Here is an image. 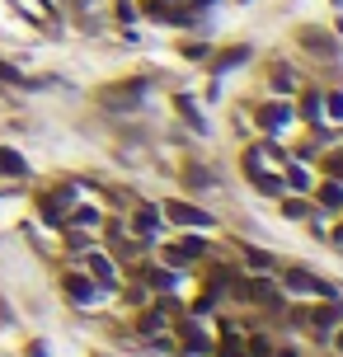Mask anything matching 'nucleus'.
Returning a JSON list of instances; mask_svg holds the SVG:
<instances>
[{
	"instance_id": "nucleus-1",
	"label": "nucleus",
	"mask_w": 343,
	"mask_h": 357,
	"mask_svg": "<svg viewBox=\"0 0 343 357\" xmlns=\"http://www.w3.org/2000/svg\"><path fill=\"white\" fill-rule=\"evenodd\" d=\"M71 197H75V188H52V193H43V197H38V212H43V221L61 226V221H66V212H71Z\"/></svg>"
},
{
	"instance_id": "nucleus-2",
	"label": "nucleus",
	"mask_w": 343,
	"mask_h": 357,
	"mask_svg": "<svg viewBox=\"0 0 343 357\" xmlns=\"http://www.w3.org/2000/svg\"><path fill=\"white\" fill-rule=\"evenodd\" d=\"M165 216H169V221H179V226H198V231H207V226H212V216L202 212V207H188V202H169V207H165Z\"/></svg>"
},
{
	"instance_id": "nucleus-3",
	"label": "nucleus",
	"mask_w": 343,
	"mask_h": 357,
	"mask_svg": "<svg viewBox=\"0 0 343 357\" xmlns=\"http://www.w3.org/2000/svg\"><path fill=\"white\" fill-rule=\"evenodd\" d=\"M287 287H296V291H315V296H325V301L334 296V287H325L315 273H301V268H296V273H287Z\"/></svg>"
},
{
	"instance_id": "nucleus-4",
	"label": "nucleus",
	"mask_w": 343,
	"mask_h": 357,
	"mask_svg": "<svg viewBox=\"0 0 343 357\" xmlns=\"http://www.w3.org/2000/svg\"><path fill=\"white\" fill-rule=\"evenodd\" d=\"M339 320H343V305L329 296V305H320V310H315V329H334Z\"/></svg>"
},
{
	"instance_id": "nucleus-5",
	"label": "nucleus",
	"mask_w": 343,
	"mask_h": 357,
	"mask_svg": "<svg viewBox=\"0 0 343 357\" xmlns=\"http://www.w3.org/2000/svg\"><path fill=\"white\" fill-rule=\"evenodd\" d=\"M66 291H71V301H94V287L80 273H66Z\"/></svg>"
},
{
	"instance_id": "nucleus-6",
	"label": "nucleus",
	"mask_w": 343,
	"mask_h": 357,
	"mask_svg": "<svg viewBox=\"0 0 343 357\" xmlns=\"http://www.w3.org/2000/svg\"><path fill=\"white\" fill-rule=\"evenodd\" d=\"M282 123H291V108L287 104H268V108H264V127H268V132H277Z\"/></svg>"
},
{
	"instance_id": "nucleus-7",
	"label": "nucleus",
	"mask_w": 343,
	"mask_h": 357,
	"mask_svg": "<svg viewBox=\"0 0 343 357\" xmlns=\"http://www.w3.org/2000/svg\"><path fill=\"white\" fill-rule=\"evenodd\" d=\"M0 174H15V178H24V174H29L24 155H15V151H0Z\"/></svg>"
},
{
	"instance_id": "nucleus-8",
	"label": "nucleus",
	"mask_w": 343,
	"mask_h": 357,
	"mask_svg": "<svg viewBox=\"0 0 343 357\" xmlns=\"http://www.w3.org/2000/svg\"><path fill=\"white\" fill-rule=\"evenodd\" d=\"M320 202H325V207H334V212H339V207H343V178H329L325 188H320Z\"/></svg>"
},
{
	"instance_id": "nucleus-9",
	"label": "nucleus",
	"mask_w": 343,
	"mask_h": 357,
	"mask_svg": "<svg viewBox=\"0 0 343 357\" xmlns=\"http://www.w3.org/2000/svg\"><path fill=\"white\" fill-rule=\"evenodd\" d=\"M24 10H29V19H38V24H52V5L47 0H19Z\"/></svg>"
},
{
	"instance_id": "nucleus-10",
	"label": "nucleus",
	"mask_w": 343,
	"mask_h": 357,
	"mask_svg": "<svg viewBox=\"0 0 343 357\" xmlns=\"http://www.w3.org/2000/svg\"><path fill=\"white\" fill-rule=\"evenodd\" d=\"M320 104H325V99H320V89H306V99H301V118L315 123V118H320Z\"/></svg>"
},
{
	"instance_id": "nucleus-11",
	"label": "nucleus",
	"mask_w": 343,
	"mask_h": 357,
	"mask_svg": "<svg viewBox=\"0 0 343 357\" xmlns=\"http://www.w3.org/2000/svg\"><path fill=\"white\" fill-rule=\"evenodd\" d=\"M85 264L94 268V278H99V282H104V287H113V268H109V259H104V254H90Z\"/></svg>"
},
{
	"instance_id": "nucleus-12",
	"label": "nucleus",
	"mask_w": 343,
	"mask_h": 357,
	"mask_svg": "<svg viewBox=\"0 0 343 357\" xmlns=\"http://www.w3.org/2000/svg\"><path fill=\"white\" fill-rule=\"evenodd\" d=\"M155 221H160V216H155V207H142V212H137V231L151 235V231H155Z\"/></svg>"
},
{
	"instance_id": "nucleus-13",
	"label": "nucleus",
	"mask_w": 343,
	"mask_h": 357,
	"mask_svg": "<svg viewBox=\"0 0 343 357\" xmlns=\"http://www.w3.org/2000/svg\"><path fill=\"white\" fill-rule=\"evenodd\" d=\"M146 282H151V287H165V291H169V287H174V273H165V268H151V273H146Z\"/></svg>"
},
{
	"instance_id": "nucleus-14",
	"label": "nucleus",
	"mask_w": 343,
	"mask_h": 357,
	"mask_svg": "<svg viewBox=\"0 0 343 357\" xmlns=\"http://www.w3.org/2000/svg\"><path fill=\"white\" fill-rule=\"evenodd\" d=\"M160 324H165V315H160V305H155V310H146V315H142V334H155Z\"/></svg>"
},
{
	"instance_id": "nucleus-15",
	"label": "nucleus",
	"mask_w": 343,
	"mask_h": 357,
	"mask_svg": "<svg viewBox=\"0 0 343 357\" xmlns=\"http://www.w3.org/2000/svg\"><path fill=\"white\" fill-rule=\"evenodd\" d=\"M245 56H250V47H231V52H226V56L217 61V71H226V66H240Z\"/></svg>"
},
{
	"instance_id": "nucleus-16",
	"label": "nucleus",
	"mask_w": 343,
	"mask_h": 357,
	"mask_svg": "<svg viewBox=\"0 0 343 357\" xmlns=\"http://www.w3.org/2000/svg\"><path fill=\"white\" fill-rule=\"evenodd\" d=\"M287 178H291V188H310V178H306V169H301V165H291Z\"/></svg>"
},
{
	"instance_id": "nucleus-17",
	"label": "nucleus",
	"mask_w": 343,
	"mask_h": 357,
	"mask_svg": "<svg viewBox=\"0 0 343 357\" xmlns=\"http://www.w3.org/2000/svg\"><path fill=\"white\" fill-rule=\"evenodd\" d=\"M325 169H329V178H343V151H339V155H329Z\"/></svg>"
},
{
	"instance_id": "nucleus-18",
	"label": "nucleus",
	"mask_w": 343,
	"mask_h": 357,
	"mask_svg": "<svg viewBox=\"0 0 343 357\" xmlns=\"http://www.w3.org/2000/svg\"><path fill=\"white\" fill-rule=\"evenodd\" d=\"M282 212H287V216H306V202H301V197H287V207H282Z\"/></svg>"
},
{
	"instance_id": "nucleus-19",
	"label": "nucleus",
	"mask_w": 343,
	"mask_h": 357,
	"mask_svg": "<svg viewBox=\"0 0 343 357\" xmlns=\"http://www.w3.org/2000/svg\"><path fill=\"white\" fill-rule=\"evenodd\" d=\"M329 118H343V94H329Z\"/></svg>"
},
{
	"instance_id": "nucleus-20",
	"label": "nucleus",
	"mask_w": 343,
	"mask_h": 357,
	"mask_svg": "<svg viewBox=\"0 0 343 357\" xmlns=\"http://www.w3.org/2000/svg\"><path fill=\"white\" fill-rule=\"evenodd\" d=\"M118 19H123V24H127V19H137V10H132V0H118Z\"/></svg>"
},
{
	"instance_id": "nucleus-21",
	"label": "nucleus",
	"mask_w": 343,
	"mask_h": 357,
	"mask_svg": "<svg viewBox=\"0 0 343 357\" xmlns=\"http://www.w3.org/2000/svg\"><path fill=\"white\" fill-rule=\"evenodd\" d=\"M146 5H183V0H146Z\"/></svg>"
},
{
	"instance_id": "nucleus-22",
	"label": "nucleus",
	"mask_w": 343,
	"mask_h": 357,
	"mask_svg": "<svg viewBox=\"0 0 343 357\" xmlns=\"http://www.w3.org/2000/svg\"><path fill=\"white\" fill-rule=\"evenodd\" d=\"M334 240H339V245H343V226H339V231H334Z\"/></svg>"
},
{
	"instance_id": "nucleus-23",
	"label": "nucleus",
	"mask_w": 343,
	"mask_h": 357,
	"mask_svg": "<svg viewBox=\"0 0 343 357\" xmlns=\"http://www.w3.org/2000/svg\"><path fill=\"white\" fill-rule=\"evenodd\" d=\"M334 343H339V353H343V329H339V339H334Z\"/></svg>"
},
{
	"instance_id": "nucleus-24",
	"label": "nucleus",
	"mask_w": 343,
	"mask_h": 357,
	"mask_svg": "<svg viewBox=\"0 0 343 357\" xmlns=\"http://www.w3.org/2000/svg\"><path fill=\"white\" fill-rule=\"evenodd\" d=\"M188 5H212V0H188Z\"/></svg>"
}]
</instances>
